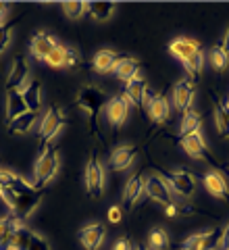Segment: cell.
<instances>
[{
  "instance_id": "f35d334b",
  "label": "cell",
  "mask_w": 229,
  "mask_h": 250,
  "mask_svg": "<svg viewBox=\"0 0 229 250\" xmlns=\"http://www.w3.org/2000/svg\"><path fill=\"white\" fill-rule=\"evenodd\" d=\"M80 54H77V50L75 48H67L65 50V67L67 69H73V67H77L80 65Z\"/></svg>"
},
{
  "instance_id": "30bf717a",
  "label": "cell",
  "mask_w": 229,
  "mask_h": 250,
  "mask_svg": "<svg viewBox=\"0 0 229 250\" xmlns=\"http://www.w3.org/2000/svg\"><path fill=\"white\" fill-rule=\"evenodd\" d=\"M192 98H194V83L192 80H181L175 83L173 88V104L177 111H187L192 106Z\"/></svg>"
},
{
  "instance_id": "74e56055",
  "label": "cell",
  "mask_w": 229,
  "mask_h": 250,
  "mask_svg": "<svg viewBox=\"0 0 229 250\" xmlns=\"http://www.w3.org/2000/svg\"><path fill=\"white\" fill-rule=\"evenodd\" d=\"M202 240H204V233H194V236H189L184 242V250H200Z\"/></svg>"
},
{
  "instance_id": "83f0119b",
  "label": "cell",
  "mask_w": 229,
  "mask_h": 250,
  "mask_svg": "<svg viewBox=\"0 0 229 250\" xmlns=\"http://www.w3.org/2000/svg\"><path fill=\"white\" fill-rule=\"evenodd\" d=\"M29 238H31V229H27L25 225H19L15 229L13 238H11V248L13 250H27V244H29Z\"/></svg>"
},
{
  "instance_id": "d6a6232c",
  "label": "cell",
  "mask_w": 229,
  "mask_h": 250,
  "mask_svg": "<svg viewBox=\"0 0 229 250\" xmlns=\"http://www.w3.org/2000/svg\"><path fill=\"white\" fill-rule=\"evenodd\" d=\"M62 13H65L69 19H82V15L88 13V4H83V2H65L62 4Z\"/></svg>"
},
{
  "instance_id": "603a6c76",
  "label": "cell",
  "mask_w": 229,
  "mask_h": 250,
  "mask_svg": "<svg viewBox=\"0 0 229 250\" xmlns=\"http://www.w3.org/2000/svg\"><path fill=\"white\" fill-rule=\"evenodd\" d=\"M27 111L29 108L25 104V100H23L21 92H6V117H9V121H13L15 117H19Z\"/></svg>"
},
{
  "instance_id": "5b68a950",
  "label": "cell",
  "mask_w": 229,
  "mask_h": 250,
  "mask_svg": "<svg viewBox=\"0 0 229 250\" xmlns=\"http://www.w3.org/2000/svg\"><path fill=\"white\" fill-rule=\"evenodd\" d=\"M144 192L152 200L161 202V205H165V207L173 202V198H171V188H169L167 182H165V177H161V175H150L146 182H144Z\"/></svg>"
},
{
  "instance_id": "7402d4cb",
  "label": "cell",
  "mask_w": 229,
  "mask_h": 250,
  "mask_svg": "<svg viewBox=\"0 0 229 250\" xmlns=\"http://www.w3.org/2000/svg\"><path fill=\"white\" fill-rule=\"evenodd\" d=\"M144 92H146L144 77H136V80L127 82V85H125V98H127V103H131L133 106H140L144 103Z\"/></svg>"
},
{
  "instance_id": "3957f363",
  "label": "cell",
  "mask_w": 229,
  "mask_h": 250,
  "mask_svg": "<svg viewBox=\"0 0 229 250\" xmlns=\"http://www.w3.org/2000/svg\"><path fill=\"white\" fill-rule=\"evenodd\" d=\"M85 186H88V192L92 198L102 196V190H104V169H102L96 156H92L88 167H85Z\"/></svg>"
},
{
  "instance_id": "ba28073f",
  "label": "cell",
  "mask_w": 229,
  "mask_h": 250,
  "mask_svg": "<svg viewBox=\"0 0 229 250\" xmlns=\"http://www.w3.org/2000/svg\"><path fill=\"white\" fill-rule=\"evenodd\" d=\"M173 190H175L179 196H192V194L196 192V182L192 173H187V171H173V173L167 175V179H165Z\"/></svg>"
},
{
  "instance_id": "9a60e30c",
  "label": "cell",
  "mask_w": 229,
  "mask_h": 250,
  "mask_svg": "<svg viewBox=\"0 0 229 250\" xmlns=\"http://www.w3.org/2000/svg\"><path fill=\"white\" fill-rule=\"evenodd\" d=\"M169 50H171V54L175 59H179L181 62H186L194 52L200 50V46H198L196 40H192V38H177V40H173L169 44Z\"/></svg>"
},
{
  "instance_id": "7bdbcfd3",
  "label": "cell",
  "mask_w": 229,
  "mask_h": 250,
  "mask_svg": "<svg viewBox=\"0 0 229 250\" xmlns=\"http://www.w3.org/2000/svg\"><path fill=\"white\" fill-rule=\"evenodd\" d=\"M165 215H167V217H177L179 215V207L175 205V202H171V205H167V207H165Z\"/></svg>"
},
{
  "instance_id": "d590c367",
  "label": "cell",
  "mask_w": 229,
  "mask_h": 250,
  "mask_svg": "<svg viewBox=\"0 0 229 250\" xmlns=\"http://www.w3.org/2000/svg\"><path fill=\"white\" fill-rule=\"evenodd\" d=\"M27 250H50L48 242H46L42 236L31 231V238H29V244H27Z\"/></svg>"
},
{
  "instance_id": "cb8c5ba5",
  "label": "cell",
  "mask_w": 229,
  "mask_h": 250,
  "mask_svg": "<svg viewBox=\"0 0 229 250\" xmlns=\"http://www.w3.org/2000/svg\"><path fill=\"white\" fill-rule=\"evenodd\" d=\"M38 119V113H23L19 117H15L13 121H9V131L11 134H27V131H31V127H34V123Z\"/></svg>"
},
{
  "instance_id": "60d3db41",
  "label": "cell",
  "mask_w": 229,
  "mask_h": 250,
  "mask_svg": "<svg viewBox=\"0 0 229 250\" xmlns=\"http://www.w3.org/2000/svg\"><path fill=\"white\" fill-rule=\"evenodd\" d=\"M121 217H123V213H121L119 207H110L108 208V221L110 223H121Z\"/></svg>"
},
{
  "instance_id": "4316f807",
  "label": "cell",
  "mask_w": 229,
  "mask_h": 250,
  "mask_svg": "<svg viewBox=\"0 0 229 250\" xmlns=\"http://www.w3.org/2000/svg\"><path fill=\"white\" fill-rule=\"evenodd\" d=\"M88 13L94 19L98 21H106L110 15L115 13V4L113 2H90L88 4Z\"/></svg>"
},
{
  "instance_id": "f1b7e54d",
  "label": "cell",
  "mask_w": 229,
  "mask_h": 250,
  "mask_svg": "<svg viewBox=\"0 0 229 250\" xmlns=\"http://www.w3.org/2000/svg\"><path fill=\"white\" fill-rule=\"evenodd\" d=\"M148 242L152 250H167L169 248V236L163 228H154L152 231L148 233Z\"/></svg>"
},
{
  "instance_id": "7dc6e473",
  "label": "cell",
  "mask_w": 229,
  "mask_h": 250,
  "mask_svg": "<svg viewBox=\"0 0 229 250\" xmlns=\"http://www.w3.org/2000/svg\"><path fill=\"white\" fill-rule=\"evenodd\" d=\"M133 250H146V248H142V246H138V248H133Z\"/></svg>"
},
{
  "instance_id": "ac0fdd59",
  "label": "cell",
  "mask_w": 229,
  "mask_h": 250,
  "mask_svg": "<svg viewBox=\"0 0 229 250\" xmlns=\"http://www.w3.org/2000/svg\"><path fill=\"white\" fill-rule=\"evenodd\" d=\"M115 73L121 77L123 82H131L140 77V62L131 57H123V59H117V65H115Z\"/></svg>"
},
{
  "instance_id": "277c9868",
  "label": "cell",
  "mask_w": 229,
  "mask_h": 250,
  "mask_svg": "<svg viewBox=\"0 0 229 250\" xmlns=\"http://www.w3.org/2000/svg\"><path fill=\"white\" fill-rule=\"evenodd\" d=\"M62 125H65V113H62V108L52 106L50 111L42 117V123H40V136L44 142H50L61 131Z\"/></svg>"
},
{
  "instance_id": "5bb4252c",
  "label": "cell",
  "mask_w": 229,
  "mask_h": 250,
  "mask_svg": "<svg viewBox=\"0 0 229 250\" xmlns=\"http://www.w3.org/2000/svg\"><path fill=\"white\" fill-rule=\"evenodd\" d=\"M181 146H184V150L192 156V159H207V152H208V148L207 144H204V140L200 136V131H196V134H189V136H184L181 138Z\"/></svg>"
},
{
  "instance_id": "c3c4849f",
  "label": "cell",
  "mask_w": 229,
  "mask_h": 250,
  "mask_svg": "<svg viewBox=\"0 0 229 250\" xmlns=\"http://www.w3.org/2000/svg\"><path fill=\"white\" fill-rule=\"evenodd\" d=\"M227 108H229V100H227Z\"/></svg>"
},
{
  "instance_id": "ab89813d",
  "label": "cell",
  "mask_w": 229,
  "mask_h": 250,
  "mask_svg": "<svg viewBox=\"0 0 229 250\" xmlns=\"http://www.w3.org/2000/svg\"><path fill=\"white\" fill-rule=\"evenodd\" d=\"M0 198H2V200L6 202V205L11 207V210L15 208V202H17V194L11 192L9 188H2V194H0Z\"/></svg>"
},
{
  "instance_id": "bcb514c9",
  "label": "cell",
  "mask_w": 229,
  "mask_h": 250,
  "mask_svg": "<svg viewBox=\"0 0 229 250\" xmlns=\"http://www.w3.org/2000/svg\"><path fill=\"white\" fill-rule=\"evenodd\" d=\"M223 50L229 54V27H227V31H225V40H223Z\"/></svg>"
},
{
  "instance_id": "1f68e13d",
  "label": "cell",
  "mask_w": 229,
  "mask_h": 250,
  "mask_svg": "<svg viewBox=\"0 0 229 250\" xmlns=\"http://www.w3.org/2000/svg\"><path fill=\"white\" fill-rule=\"evenodd\" d=\"M215 125L221 134H229V108L227 106L215 108Z\"/></svg>"
},
{
  "instance_id": "836d02e7",
  "label": "cell",
  "mask_w": 229,
  "mask_h": 250,
  "mask_svg": "<svg viewBox=\"0 0 229 250\" xmlns=\"http://www.w3.org/2000/svg\"><path fill=\"white\" fill-rule=\"evenodd\" d=\"M202 65H204V57H202V52H194L192 57H189L186 62H184V67L187 69V73H192V75H200L202 71Z\"/></svg>"
},
{
  "instance_id": "9c48e42d",
  "label": "cell",
  "mask_w": 229,
  "mask_h": 250,
  "mask_svg": "<svg viewBox=\"0 0 229 250\" xmlns=\"http://www.w3.org/2000/svg\"><path fill=\"white\" fill-rule=\"evenodd\" d=\"M42 200V190H34V192H27V194H19L17 196V202H15V208L13 213L15 217L23 221V219H27L31 213H34V208L38 207V202Z\"/></svg>"
},
{
  "instance_id": "f6af8a7d",
  "label": "cell",
  "mask_w": 229,
  "mask_h": 250,
  "mask_svg": "<svg viewBox=\"0 0 229 250\" xmlns=\"http://www.w3.org/2000/svg\"><path fill=\"white\" fill-rule=\"evenodd\" d=\"M6 11H9V4L0 2V25H2V21H4V17H6Z\"/></svg>"
},
{
  "instance_id": "6da1fadb",
  "label": "cell",
  "mask_w": 229,
  "mask_h": 250,
  "mask_svg": "<svg viewBox=\"0 0 229 250\" xmlns=\"http://www.w3.org/2000/svg\"><path fill=\"white\" fill-rule=\"evenodd\" d=\"M57 171H59V152H57V148L50 146V144H46L42 148V152L40 156H38V161H36V167H34V175H36V188H42L44 184H48L50 179L57 175Z\"/></svg>"
},
{
  "instance_id": "ee69618b",
  "label": "cell",
  "mask_w": 229,
  "mask_h": 250,
  "mask_svg": "<svg viewBox=\"0 0 229 250\" xmlns=\"http://www.w3.org/2000/svg\"><path fill=\"white\" fill-rule=\"evenodd\" d=\"M221 246H223L225 250H229V225L225 228V231H223V236H221Z\"/></svg>"
},
{
  "instance_id": "e0dca14e",
  "label": "cell",
  "mask_w": 229,
  "mask_h": 250,
  "mask_svg": "<svg viewBox=\"0 0 229 250\" xmlns=\"http://www.w3.org/2000/svg\"><path fill=\"white\" fill-rule=\"evenodd\" d=\"M133 159H136V148L133 146H119L113 150V154H110V167L117 169V171H123V169L131 167Z\"/></svg>"
},
{
  "instance_id": "e575fe53",
  "label": "cell",
  "mask_w": 229,
  "mask_h": 250,
  "mask_svg": "<svg viewBox=\"0 0 229 250\" xmlns=\"http://www.w3.org/2000/svg\"><path fill=\"white\" fill-rule=\"evenodd\" d=\"M221 236H223V233L217 231V229H212V231H204V240H202L200 250H217V248H219V244H221Z\"/></svg>"
},
{
  "instance_id": "8992f818",
  "label": "cell",
  "mask_w": 229,
  "mask_h": 250,
  "mask_svg": "<svg viewBox=\"0 0 229 250\" xmlns=\"http://www.w3.org/2000/svg\"><path fill=\"white\" fill-rule=\"evenodd\" d=\"M27 75H29L27 61L23 57H15L11 73L6 77V92H21V88L27 83Z\"/></svg>"
},
{
  "instance_id": "ffe728a7",
  "label": "cell",
  "mask_w": 229,
  "mask_h": 250,
  "mask_svg": "<svg viewBox=\"0 0 229 250\" xmlns=\"http://www.w3.org/2000/svg\"><path fill=\"white\" fill-rule=\"evenodd\" d=\"M115 65H117V54L113 50H98L96 54H94V71L96 73H110L115 71Z\"/></svg>"
},
{
  "instance_id": "4dcf8cb0",
  "label": "cell",
  "mask_w": 229,
  "mask_h": 250,
  "mask_svg": "<svg viewBox=\"0 0 229 250\" xmlns=\"http://www.w3.org/2000/svg\"><path fill=\"white\" fill-rule=\"evenodd\" d=\"M65 50H67V46H61V44H57L52 48V52L48 54V57L44 59V62L48 67H52V69H59V67H65Z\"/></svg>"
},
{
  "instance_id": "7a4b0ae2",
  "label": "cell",
  "mask_w": 229,
  "mask_h": 250,
  "mask_svg": "<svg viewBox=\"0 0 229 250\" xmlns=\"http://www.w3.org/2000/svg\"><path fill=\"white\" fill-rule=\"evenodd\" d=\"M77 103H80L82 108H85V111L90 113V117H96L100 113V108L104 106V103H108L104 92L94 88V85H85V88L80 90V94H77Z\"/></svg>"
},
{
  "instance_id": "b9f144b4",
  "label": "cell",
  "mask_w": 229,
  "mask_h": 250,
  "mask_svg": "<svg viewBox=\"0 0 229 250\" xmlns=\"http://www.w3.org/2000/svg\"><path fill=\"white\" fill-rule=\"evenodd\" d=\"M113 250H133V246H131V242H129L127 238H121V240L113 246Z\"/></svg>"
},
{
  "instance_id": "d4e9b609",
  "label": "cell",
  "mask_w": 229,
  "mask_h": 250,
  "mask_svg": "<svg viewBox=\"0 0 229 250\" xmlns=\"http://www.w3.org/2000/svg\"><path fill=\"white\" fill-rule=\"evenodd\" d=\"M142 192H144V179H142L140 175H133L127 182V186H125V192H123L125 205L131 207L133 202H138V198L142 196Z\"/></svg>"
},
{
  "instance_id": "4fadbf2b",
  "label": "cell",
  "mask_w": 229,
  "mask_h": 250,
  "mask_svg": "<svg viewBox=\"0 0 229 250\" xmlns=\"http://www.w3.org/2000/svg\"><path fill=\"white\" fill-rule=\"evenodd\" d=\"M57 44H59V42L54 40L50 34H46V31H38V34L31 38V54H34L36 59L44 61V59L52 52V48H54Z\"/></svg>"
},
{
  "instance_id": "7c38bea8",
  "label": "cell",
  "mask_w": 229,
  "mask_h": 250,
  "mask_svg": "<svg viewBox=\"0 0 229 250\" xmlns=\"http://www.w3.org/2000/svg\"><path fill=\"white\" fill-rule=\"evenodd\" d=\"M106 236V229L102 223H92V225H85V228L80 231V240L82 244L88 248V250H98V246L102 244V240Z\"/></svg>"
},
{
  "instance_id": "2e32d148",
  "label": "cell",
  "mask_w": 229,
  "mask_h": 250,
  "mask_svg": "<svg viewBox=\"0 0 229 250\" xmlns=\"http://www.w3.org/2000/svg\"><path fill=\"white\" fill-rule=\"evenodd\" d=\"M23 94V100H25V104L31 113H38L40 111V106H42V85L38 80H31L25 88L21 90Z\"/></svg>"
},
{
  "instance_id": "8d00e7d4",
  "label": "cell",
  "mask_w": 229,
  "mask_h": 250,
  "mask_svg": "<svg viewBox=\"0 0 229 250\" xmlns=\"http://www.w3.org/2000/svg\"><path fill=\"white\" fill-rule=\"evenodd\" d=\"M11 29H13V23H2V25H0V52L11 42Z\"/></svg>"
},
{
  "instance_id": "484cf974",
  "label": "cell",
  "mask_w": 229,
  "mask_h": 250,
  "mask_svg": "<svg viewBox=\"0 0 229 250\" xmlns=\"http://www.w3.org/2000/svg\"><path fill=\"white\" fill-rule=\"evenodd\" d=\"M200 113L198 111H192V108H187L181 117V136H189V134H196V131L200 129Z\"/></svg>"
},
{
  "instance_id": "44dd1931",
  "label": "cell",
  "mask_w": 229,
  "mask_h": 250,
  "mask_svg": "<svg viewBox=\"0 0 229 250\" xmlns=\"http://www.w3.org/2000/svg\"><path fill=\"white\" fill-rule=\"evenodd\" d=\"M146 106H148V115L152 121L163 123L165 119H169V103L165 96H161V94H156Z\"/></svg>"
},
{
  "instance_id": "8fae6325",
  "label": "cell",
  "mask_w": 229,
  "mask_h": 250,
  "mask_svg": "<svg viewBox=\"0 0 229 250\" xmlns=\"http://www.w3.org/2000/svg\"><path fill=\"white\" fill-rule=\"evenodd\" d=\"M0 186L9 188L11 192L17 194V196H19V194H27V192L38 190L36 186H31L29 182H25L21 175L13 173V171H6V169H0Z\"/></svg>"
},
{
  "instance_id": "f546056e",
  "label": "cell",
  "mask_w": 229,
  "mask_h": 250,
  "mask_svg": "<svg viewBox=\"0 0 229 250\" xmlns=\"http://www.w3.org/2000/svg\"><path fill=\"white\" fill-rule=\"evenodd\" d=\"M229 62V54L223 50V46H215V48H210V65L212 69H217V71H225Z\"/></svg>"
},
{
  "instance_id": "52a82bcc",
  "label": "cell",
  "mask_w": 229,
  "mask_h": 250,
  "mask_svg": "<svg viewBox=\"0 0 229 250\" xmlns=\"http://www.w3.org/2000/svg\"><path fill=\"white\" fill-rule=\"evenodd\" d=\"M106 119L108 123L113 125V127H119V125L125 123V119H127V111H129V103L125 96H117V98H110L106 106Z\"/></svg>"
},
{
  "instance_id": "d6986e66",
  "label": "cell",
  "mask_w": 229,
  "mask_h": 250,
  "mask_svg": "<svg viewBox=\"0 0 229 250\" xmlns=\"http://www.w3.org/2000/svg\"><path fill=\"white\" fill-rule=\"evenodd\" d=\"M204 186H207V190L217 198H225L227 192H229V186L225 182V177L221 175L219 171H210V173L204 175Z\"/></svg>"
}]
</instances>
